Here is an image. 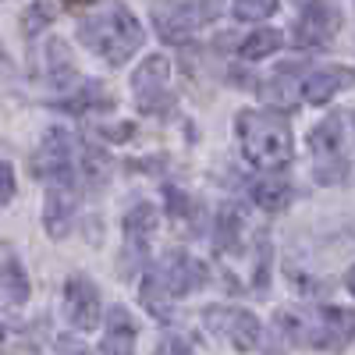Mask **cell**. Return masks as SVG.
Instances as JSON below:
<instances>
[{"instance_id": "obj_1", "label": "cell", "mask_w": 355, "mask_h": 355, "mask_svg": "<svg viewBox=\"0 0 355 355\" xmlns=\"http://www.w3.org/2000/svg\"><path fill=\"white\" fill-rule=\"evenodd\" d=\"M206 281H210L206 263L178 249V252H167L160 263H153L150 270H146L142 288H139V302L157 320H171V306L178 299H185L189 291L206 288Z\"/></svg>"}, {"instance_id": "obj_2", "label": "cell", "mask_w": 355, "mask_h": 355, "mask_svg": "<svg viewBox=\"0 0 355 355\" xmlns=\"http://www.w3.org/2000/svg\"><path fill=\"white\" fill-rule=\"evenodd\" d=\"M234 132H239L242 142V157L259 167L277 174L288 160H291V121L284 110L263 107V110H242L239 121H234Z\"/></svg>"}, {"instance_id": "obj_3", "label": "cell", "mask_w": 355, "mask_h": 355, "mask_svg": "<svg viewBox=\"0 0 355 355\" xmlns=\"http://www.w3.org/2000/svg\"><path fill=\"white\" fill-rule=\"evenodd\" d=\"M78 40H82V46L100 53L107 64H125L128 57L142 46L146 28H142V21L125 4H117V8L89 15L78 25Z\"/></svg>"}, {"instance_id": "obj_4", "label": "cell", "mask_w": 355, "mask_h": 355, "mask_svg": "<svg viewBox=\"0 0 355 355\" xmlns=\"http://www.w3.org/2000/svg\"><path fill=\"white\" fill-rule=\"evenodd\" d=\"M309 150L316 157V182L320 185H334L345 178L348 160H345V117L327 114L323 121L309 132Z\"/></svg>"}, {"instance_id": "obj_5", "label": "cell", "mask_w": 355, "mask_h": 355, "mask_svg": "<svg viewBox=\"0 0 355 355\" xmlns=\"http://www.w3.org/2000/svg\"><path fill=\"white\" fill-rule=\"evenodd\" d=\"M33 174L50 189H71L75 182V142L64 128H50L33 153Z\"/></svg>"}, {"instance_id": "obj_6", "label": "cell", "mask_w": 355, "mask_h": 355, "mask_svg": "<svg viewBox=\"0 0 355 355\" xmlns=\"http://www.w3.org/2000/svg\"><path fill=\"white\" fill-rule=\"evenodd\" d=\"M202 323H206L210 334L224 338L231 348H239V352H256L259 341H263L259 320L249 309H239V306H206L202 309Z\"/></svg>"}, {"instance_id": "obj_7", "label": "cell", "mask_w": 355, "mask_h": 355, "mask_svg": "<svg viewBox=\"0 0 355 355\" xmlns=\"http://www.w3.org/2000/svg\"><path fill=\"white\" fill-rule=\"evenodd\" d=\"M214 15H220V4H202V0H182V4H160L153 8V25L157 36L167 43L185 40L189 33L202 28Z\"/></svg>"}, {"instance_id": "obj_8", "label": "cell", "mask_w": 355, "mask_h": 355, "mask_svg": "<svg viewBox=\"0 0 355 355\" xmlns=\"http://www.w3.org/2000/svg\"><path fill=\"white\" fill-rule=\"evenodd\" d=\"M345 15L338 4H327V0H316V4H306L299 21L291 28V43L295 46H323L338 36Z\"/></svg>"}, {"instance_id": "obj_9", "label": "cell", "mask_w": 355, "mask_h": 355, "mask_svg": "<svg viewBox=\"0 0 355 355\" xmlns=\"http://www.w3.org/2000/svg\"><path fill=\"white\" fill-rule=\"evenodd\" d=\"M352 341H355V309L327 306V309L316 313L313 323H306V345H313V348L338 352Z\"/></svg>"}, {"instance_id": "obj_10", "label": "cell", "mask_w": 355, "mask_h": 355, "mask_svg": "<svg viewBox=\"0 0 355 355\" xmlns=\"http://www.w3.org/2000/svg\"><path fill=\"white\" fill-rule=\"evenodd\" d=\"M167 82H171V61H167L164 53H150V57H146V61L135 68V75H132L139 107H142V110H164V107H171Z\"/></svg>"}, {"instance_id": "obj_11", "label": "cell", "mask_w": 355, "mask_h": 355, "mask_svg": "<svg viewBox=\"0 0 355 355\" xmlns=\"http://www.w3.org/2000/svg\"><path fill=\"white\" fill-rule=\"evenodd\" d=\"M64 316L75 331H93L96 323L103 320V302H100V291L96 284L75 274L64 281Z\"/></svg>"}, {"instance_id": "obj_12", "label": "cell", "mask_w": 355, "mask_h": 355, "mask_svg": "<svg viewBox=\"0 0 355 355\" xmlns=\"http://www.w3.org/2000/svg\"><path fill=\"white\" fill-rule=\"evenodd\" d=\"M355 85V68L348 64H323V68H313L306 78H302V100L313 103V107H323L331 103L341 89H352Z\"/></svg>"}, {"instance_id": "obj_13", "label": "cell", "mask_w": 355, "mask_h": 355, "mask_svg": "<svg viewBox=\"0 0 355 355\" xmlns=\"http://www.w3.org/2000/svg\"><path fill=\"white\" fill-rule=\"evenodd\" d=\"M157 206L153 202H139L132 206V210L125 214V256H128V266H125V274H132V263H139L146 256V249H150V239H153V231H157Z\"/></svg>"}, {"instance_id": "obj_14", "label": "cell", "mask_w": 355, "mask_h": 355, "mask_svg": "<svg viewBox=\"0 0 355 355\" xmlns=\"http://www.w3.org/2000/svg\"><path fill=\"white\" fill-rule=\"evenodd\" d=\"M135 320L125 306H114L107 309V331H103V341H100V352L103 355H135Z\"/></svg>"}, {"instance_id": "obj_15", "label": "cell", "mask_w": 355, "mask_h": 355, "mask_svg": "<svg viewBox=\"0 0 355 355\" xmlns=\"http://www.w3.org/2000/svg\"><path fill=\"white\" fill-rule=\"evenodd\" d=\"M71 220H75L71 189H50V192H46V206H43L46 234H50V239H64V234L71 231Z\"/></svg>"}, {"instance_id": "obj_16", "label": "cell", "mask_w": 355, "mask_h": 355, "mask_svg": "<svg viewBox=\"0 0 355 355\" xmlns=\"http://www.w3.org/2000/svg\"><path fill=\"white\" fill-rule=\"evenodd\" d=\"M295 71H302V64H281L277 71H274V78H266V82H259L256 89L274 103V110H281V107H291L295 103V96H299V89H302V82H295Z\"/></svg>"}, {"instance_id": "obj_17", "label": "cell", "mask_w": 355, "mask_h": 355, "mask_svg": "<svg viewBox=\"0 0 355 355\" xmlns=\"http://www.w3.org/2000/svg\"><path fill=\"white\" fill-rule=\"evenodd\" d=\"M252 202L259 206V210H266V214H277V210H284V206L291 202V185L284 182L281 174H266V178H259V182L252 185Z\"/></svg>"}, {"instance_id": "obj_18", "label": "cell", "mask_w": 355, "mask_h": 355, "mask_svg": "<svg viewBox=\"0 0 355 355\" xmlns=\"http://www.w3.org/2000/svg\"><path fill=\"white\" fill-rule=\"evenodd\" d=\"M46 75H50V82H53L57 89H71V82L78 78V71H75V64H71L68 43L57 40V36L46 43Z\"/></svg>"}, {"instance_id": "obj_19", "label": "cell", "mask_w": 355, "mask_h": 355, "mask_svg": "<svg viewBox=\"0 0 355 355\" xmlns=\"http://www.w3.org/2000/svg\"><path fill=\"white\" fill-rule=\"evenodd\" d=\"M242 231H245V210L239 202H227L224 210H220V217H217V249L220 252H239V245H242Z\"/></svg>"}, {"instance_id": "obj_20", "label": "cell", "mask_w": 355, "mask_h": 355, "mask_svg": "<svg viewBox=\"0 0 355 355\" xmlns=\"http://www.w3.org/2000/svg\"><path fill=\"white\" fill-rule=\"evenodd\" d=\"M33 288H28V274L21 270L18 259H4L0 263V299L11 306H25Z\"/></svg>"}, {"instance_id": "obj_21", "label": "cell", "mask_w": 355, "mask_h": 355, "mask_svg": "<svg viewBox=\"0 0 355 355\" xmlns=\"http://www.w3.org/2000/svg\"><path fill=\"white\" fill-rule=\"evenodd\" d=\"M281 43H284V36L277 33V28H256L252 36H245V40H242L239 57H242V61H259V57L277 53V50H281Z\"/></svg>"}, {"instance_id": "obj_22", "label": "cell", "mask_w": 355, "mask_h": 355, "mask_svg": "<svg viewBox=\"0 0 355 355\" xmlns=\"http://www.w3.org/2000/svg\"><path fill=\"white\" fill-rule=\"evenodd\" d=\"M78 167H82V174H85V182L89 185H103L107 182V178H110V157L100 150V146H82V150H78Z\"/></svg>"}, {"instance_id": "obj_23", "label": "cell", "mask_w": 355, "mask_h": 355, "mask_svg": "<svg viewBox=\"0 0 355 355\" xmlns=\"http://www.w3.org/2000/svg\"><path fill=\"white\" fill-rule=\"evenodd\" d=\"M57 15H61V8H57V4H33V8H25V15H21V33H25V36H36L40 28H46Z\"/></svg>"}, {"instance_id": "obj_24", "label": "cell", "mask_w": 355, "mask_h": 355, "mask_svg": "<svg viewBox=\"0 0 355 355\" xmlns=\"http://www.w3.org/2000/svg\"><path fill=\"white\" fill-rule=\"evenodd\" d=\"M277 11L274 0H239V4H231V15L239 21H259V18H270Z\"/></svg>"}, {"instance_id": "obj_25", "label": "cell", "mask_w": 355, "mask_h": 355, "mask_svg": "<svg viewBox=\"0 0 355 355\" xmlns=\"http://www.w3.org/2000/svg\"><path fill=\"white\" fill-rule=\"evenodd\" d=\"M164 196H167V214H171V217H185V214L192 210V199H189L182 189L167 185V189H164Z\"/></svg>"}, {"instance_id": "obj_26", "label": "cell", "mask_w": 355, "mask_h": 355, "mask_svg": "<svg viewBox=\"0 0 355 355\" xmlns=\"http://www.w3.org/2000/svg\"><path fill=\"white\" fill-rule=\"evenodd\" d=\"M15 192H18V182H15V167H11L8 160H0V206H4V202H11V199H15Z\"/></svg>"}, {"instance_id": "obj_27", "label": "cell", "mask_w": 355, "mask_h": 355, "mask_svg": "<svg viewBox=\"0 0 355 355\" xmlns=\"http://www.w3.org/2000/svg\"><path fill=\"white\" fill-rule=\"evenodd\" d=\"M153 355H196V352H192V345H189L185 338L171 334V338H164V341L157 345V352H153Z\"/></svg>"}, {"instance_id": "obj_28", "label": "cell", "mask_w": 355, "mask_h": 355, "mask_svg": "<svg viewBox=\"0 0 355 355\" xmlns=\"http://www.w3.org/2000/svg\"><path fill=\"white\" fill-rule=\"evenodd\" d=\"M0 71H11V61H8V50L0 46Z\"/></svg>"}, {"instance_id": "obj_29", "label": "cell", "mask_w": 355, "mask_h": 355, "mask_svg": "<svg viewBox=\"0 0 355 355\" xmlns=\"http://www.w3.org/2000/svg\"><path fill=\"white\" fill-rule=\"evenodd\" d=\"M345 284H348V291H352V295H355V266H352V270H348V274H345Z\"/></svg>"}, {"instance_id": "obj_30", "label": "cell", "mask_w": 355, "mask_h": 355, "mask_svg": "<svg viewBox=\"0 0 355 355\" xmlns=\"http://www.w3.org/2000/svg\"><path fill=\"white\" fill-rule=\"evenodd\" d=\"M0 341H4V323H0Z\"/></svg>"}]
</instances>
